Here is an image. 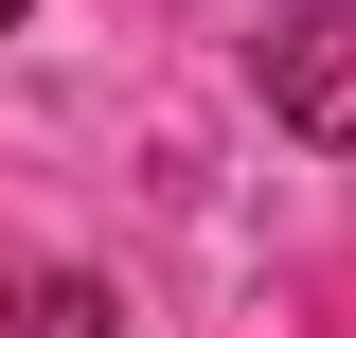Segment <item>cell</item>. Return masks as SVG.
Here are the masks:
<instances>
[{"mask_svg":"<svg viewBox=\"0 0 356 338\" xmlns=\"http://www.w3.org/2000/svg\"><path fill=\"white\" fill-rule=\"evenodd\" d=\"M250 89H267V125H303L356 161V0H303V18H267L250 36Z\"/></svg>","mask_w":356,"mask_h":338,"instance_id":"cell-1","label":"cell"},{"mask_svg":"<svg viewBox=\"0 0 356 338\" xmlns=\"http://www.w3.org/2000/svg\"><path fill=\"white\" fill-rule=\"evenodd\" d=\"M0 338H18V303H0Z\"/></svg>","mask_w":356,"mask_h":338,"instance_id":"cell-3","label":"cell"},{"mask_svg":"<svg viewBox=\"0 0 356 338\" xmlns=\"http://www.w3.org/2000/svg\"><path fill=\"white\" fill-rule=\"evenodd\" d=\"M18 18H36V0H0V36H18Z\"/></svg>","mask_w":356,"mask_h":338,"instance_id":"cell-2","label":"cell"}]
</instances>
